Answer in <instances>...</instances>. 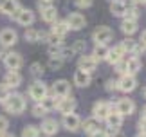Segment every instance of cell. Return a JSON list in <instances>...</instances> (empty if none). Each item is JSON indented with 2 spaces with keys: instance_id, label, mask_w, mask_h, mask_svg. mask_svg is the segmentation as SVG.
I'll use <instances>...</instances> for the list:
<instances>
[{
  "instance_id": "cell-46",
  "label": "cell",
  "mask_w": 146,
  "mask_h": 137,
  "mask_svg": "<svg viewBox=\"0 0 146 137\" xmlns=\"http://www.w3.org/2000/svg\"><path fill=\"white\" fill-rule=\"evenodd\" d=\"M0 137H15V135L9 134V132H4V134H0Z\"/></svg>"
},
{
  "instance_id": "cell-44",
  "label": "cell",
  "mask_w": 146,
  "mask_h": 137,
  "mask_svg": "<svg viewBox=\"0 0 146 137\" xmlns=\"http://www.w3.org/2000/svg\"><path fill=\"white\" fill-rule=\"evenodd\" d=\"M137 126H139V132H141V134H146V119H144V117L139 121Z\"/></svg>"
},
{
  "instance_id": "cell-2",
  "label": "cell",
  "mask_w": 146,
  "mask_h": 137,
  "mask_svg": "<svg viewBox=\"0 0 146 137\" xmlns=\"http://www.w3.org/2000/svg\"><path fill=\"white\" fill-rule=\"evenodd\" d=\"M38 7H40V13H42V20H43V22H47V24H52V22L58 20V9H56L54 5H50V2L40 0Z\"/></svg>"
},
{
  "instance_id": "cell-24",
  "label": "cell",
  "mask_w": 146,
  "mask_h": 137,
  "mask_svg": "<svg viewBox=\"0 0 146 137\" xmlns=\"http://www.w3.org/2000/svg\"><path fill=\"white\" fill-rule=\"evenodd\" d=\"M38 103L43 106V110H45V112H50V110H54V108H56V105H58V96H43Z\"/></svg>"
},
{
  "instance_id": "cell-10",
  "label": "cell",
  "mask_w": 146,
  "mask_h": 137,
  "mask_svg": "<svg viewBox=\"0 0 146 137\" xmlns=\"http://www.w3.org/2000/svg\"><path fill=\"white\" fill-rule=\"evenodd\" d=\"M115 110L119 112L123 117H125V116H132V114L135 112V103H133L132 99H128V98H123V99L117 101Z\"/></svg>"
},
{
  "instance_id": "cell-39",
  "label": "cell",
  "mask_w": 146,
  "mask_h": 137,
  "mask_svg": "<svg viewBox=\"0 0 146 137\" xmlns=\"http://www.w3.org/2000/svg\"><path fill=\"white\" fill-rule=\"evenodd\" d=\"M7 126H9V121H7L4 116H0V134L7 132Z\"/></svg>"
},
{
  "instance_id": "cell-6",
  "label": "cell",
  "mask_w": 146,
  "mask_h": 137,
  "mask_svg": "<svg viewBox=\"0 0 146 137\" xmlns=\"http://www.w3.org/2000/svg\"><path fill=\"white\" fill-rule=\"evenodd\" d=\"M18 42V34L15 29H2L0 31V45L2 47H13V45Z\"/></svg>"
},
{
  "instance_id": "cell-18",
  "label": "cell",
  "mask_w": 146,
  "mask_h": 137,
  "mask_svg": "<svg viewBox=\"0 0 146 137\" xmlns=\"http://www.w3.org/2000/svg\"><path fill=\"white\" fill-rule=\"evenodd\" d=\"M74 85L76 87H88L90 85V72L78 68L74 72Z\"/></svg>"
},
{
  "instance_id": "cell-11",
  "label": "cell",
  "mask_w": 146,
  "mask_h": 137,
  "mask_svg": "<svg viewBox=\"0 0 146 137\" xmlns=\"http://www.w3.org/2000/svg\"><path fill=\"white\" fill-rule=\"evenodd\" d=\"M22 56L18 53H7L4 54V65L9 68V70H18V68L22 67Z\"/></svg>"
},
{
  "instance_id": "cell-9",
  "label": "cell",
  "mask_w": 146,
  "mask_h": 137,
  "mask_svg": "<svg viewBox=\"0 0 146 137\" xmlns=\"http://www.w3.org/2000/svg\"><path fill=\"white\" fill-rule=\"evenodd\" d=\"M60 114H69V112H74L76 108V99L69 96H63V98H58V105H56Z\"/></svg>"
},
{
  "instance_id": "cell-48",
  "label": "cell",
  "mask_w": 146,
  "mask_h": 137,
  "mask_svg": "<svg viewBox=\"0 0 146 137\" xmlns=\"http://www.w3.org/2000/svg\"><path fill=\"white\" fill-rule=\"evenodd\" d=\"M135 4H146V0H133Z\"/></svg>"
},
{
  "instance_id": "cell-21",
  "label": "cell",
  "mask_w": 146,
  "mask_h": 137,
  "mask_svg": "<svg viewBox=\"0 0 146 137\" xmlns=\"http://www.w3.org/2000/svg\"><path fill=\"white\" fill-rule=\"evenodd\" d=\"M18 0H2L0 2V13L7 15V16H13V13L18 9Z\"/></svg>"
},
{
  "instance_id": "cell-51",
  "label": "cell",
  "mask_w": 146,
  "mask_h": 137,
  "mask_svg": "<svg viewBox=\"0 0 146 137\" xmlns=\"http://www.w3.org/2000/svg\"><path fill=\"white\" fill-rule=\"evenodd\" d=\"M137 137H146V134H139V135H137Z\"/></svg>"
},
{
  "instance_id": "cell-28",
  "label": "cell",
  "mask_w": 146,
  "mask_h": 137,
  "mask_svg": "<svg viewBox=\"0 0 146 137\" xmlns=\"http://www.w3.org/2000/svg\"><path fill=\"white\" fill-rule=\"evenodd\" d=\"M83 130H85V134H94L96 132V130H99V121L96 117H88V119H85V121H83Z\"/></svg>"
},
{
  "instance_id": "cell-53",
  "label": "cell",
  "mask_w": 146,
  "mask_h": 137,
  "mask_svg": "<svg viewBox=\"0 0 146 137\" xmlns=\"http://www.w3.org/2000/svg\"><path fill=\"white\" fill-rule=\"evenodd\" d=\"M110 2H112V0H110Z\"/></svg>"
},
{
  "instance_id": "cell-13",
  "label": "cell",
  "mask_w": 146,
  "mask_h": 137,
  "mask_svg": "<svg viewBox=\"0 0 146 137\" xmlns=\"http://www.w3.org/2000/svg\"><path fill=\"white\" fill-rule=\"evenodd\" d=\"M78 67L81 68V70H87V72H92V70H96V67H98V60L94 58V56H87L85 53H83V56L80 60H78Z\"/></svg>"
},
{
  "instance_id": "cell-52",
  "label": "cell",
  "mask_w": 146,
  "mask_h": 137,
  "mask_svg": "<svg viewBox=\"0 0 146 137\" xmlns=\"http://www.w3.org/2000/svg\"><path fill=\"white\" fill-rule=\"evenodd\" d=\"M45 2H52V0H45Z\"/></svg>"
},
{
  "instance_id": "cell-4",
  "label": "cell",
  "mask_w": 146,
  "mask_h": 137,
  "mask_svg": "<svg viewBox=\"0 0 146 137\" xmlns=\"http://www.w3.org/2000/svg\"><path fill=\"white\" fill-rule=\"evenodd\" d=\"M13 16H15V20L18 22L20 25H24V27H27V25H31L33 22H35V13H33L31 9H24V7H18L13 13Z\"/></svg>"
},
{
  "instance_id": "cell-34",
  "label": "cell",
  "mask_w": 146,
  "mask_h": 137,
  "mask_svg": "<svg viewBox=\"0 0 146 137\" xmlns=\"http://www.w3.org/2000/svg\"><path fill=\"white\" fill-rule=\"evenodd\" d=\"M31 74L35 78H40L42 74H43V67H42V63H33L31 65Z\"/></svg>"
},
{
  "instance_id": "cell-17",
  "label": "cell",
  "mask_w": 146,
  "mask_h": 137,
  "mask_svg": "<svg viewBox=\"0 0 146 137\" xmlns=\"http://www.w3.org/2000/svg\"><path fill=\"white\" fill-rule=\"evenodd\" d=\"M126 53H125V49L121 47V43L119 45H115L114 49H108V56H106V61L108 63H112V65H115L117 61H121L123 60V56H125Z\"/></svg>"
},
{
  "instance_id": "cell-14",
  "label": "cell",
  "mask_w": 146,
  "mask_h": 137,
  "mask_svg": "<svg viewBox=\"0 0 146 137\" xmlns=\"http://www.w3.org/2000/svg\"><path fill=\"white\" fill-rule=\"evenodd\" d=\"M4 85L7 88H18L22 85V74L18 70H9L4 78Z\"/></svg>"
},
{
  "instance_id": "cell-42",
  "label": "cell",
  "mask_w": 146,
  "mask_h": 137,
  "mask_svg": "<svg viewBox=\"0 0 146 137\" xmlns=\"http://www.w3.org/2000/svg\"><path fill=\"white\" fill-rule=\"evenodd\" d=\"M139 47H141L143 51L146 49V29L141 33V38H139Z\"/></svg>"
},
{
  "instance_id": "cell-5",
  "label": "cell",
  "mask_w": 146,
  "mask_h": 137,
  "mask_svg": "<svg viewBox=\"0 0 146 137\" xmlns=\"http://www.w3.org/2000/svg\"><path fill=\"white\" fill-rule=\"evenodd\" d=\"M135 87H137V79L132 74H123L121 79L117 81V88L121 92H132V90H135Z\"/></svg>"
},
{
  "instance_id": "cell-47",
  "label": "cell",
  "mask_w": 146,
  "mask_h": 137,
  "mask_svg": "<svg viewBox=\"0 0 146 137\" xmlns=\"http://www.w3.org/2000/svg\"><path fill=\"white\" fill-rule=\"evenodd\" d=\"M110 137H125V135H123V134H121V132H119V130H117V132H115V134H114V135H110Z\"/></svg>"
},
{
  "instance_id": "cell-37",
  "label": "cell",
  "mask_w": 146,
  "mask_h": 137,
  "mask_svg": "<svg viewBox=\"0 0 146 137\" xmlns=\"http://www.w3.org/2000/svg\"><path fill=\"white\" fill-rule=\"evenodd\" d=\"M60 49H61V43H50L49 45V54L50 56H58Z\"/></svg>"
},
{
  "instance_id": "cell-1",
  "label": "cell",
  "mask_w": 146,
  "mask_h": 137,
  "mask_svg": "<svg viewBox=\"0 0 146 137\" xmlns=\"http://www.w3.org/2000/svg\"><path fill=\"white\" fill-rule=\"evenodd\" d=\"M4 105H5V110L9 114H15V116L16 114H22L25 110V99H24L22 94H9L7 98H5Z\"/></svg>"
},
{
  "instance_id": "cell-20",
  "label": "cell",
  "mask_w": 146,
  "mask_h": 137,
  "mask_svg": "<svg viewBox=\"0 0 146 137\" xmlns=\"http://www.w3.org/2000/svg\"><path fill=\"white\" fill-rule=\"evenodd\" d=\"M125 67H126L125 74H132V76H135V74L141 70V60H139V56H132V58H128L125 61Z\"/></svg>"
},
{
  "instance_id": "cell-43",
  "label": "cell",
  "mask_w": 146,
  "mask_h": 137,
  "mask_svg": "<svg viewBox=\"0 0 146 137\" xmlns=\"http://www.w3.org/2000/svg\"><path fill=\"white\" fill-rule=\"evenodd\" d=\"M115 67H117V72H119V74H125L126 72V67H125V61H117V63H115Z\"/></svg>"
},
{
  "instance_id": "cell-30",
  "label": "cell",
  "mask_w": 146,
  "mask_h": 137,
  "mask_svg": "<svg viewBox=\"0 0 146 137\" xmlns=\"http://www.w3.org/2000/svg\"><path fill=\"white\" fill-rule=\"evenodd\" d=\"M121 47L125 49V53H135L137 51V42H133L132 38H126V40H123Z\"/></svg>"
},
{
  "instance_id": "cell-7",
  "label": "cell",
  "mask_w": 146,
  "mask_h": 137,
  "mask_svg": "<svg viewBox=\"0 0 146 137\" xmlns=\"http://www.w3.org/2000/svg\"><path fill=\"white\" fill-rule=\"evenodd\" d=\"M114 38V33H112V29L110 27H98L96 31H94V34H92V40L96 43H108L110 40Z\"/></svg>"
},
{
  "instance_id": "cell-23",
  "label": "cell",
  "mask_w": 146,
  "mask_h": 137,
  "mask_svg": "<svg viewBox=\"0 0 146 137\" xmlns=\"http://www.w3.org/2000/svg\"><path fill=\"white\" fill-rule=\"evenodd\" d=\"M105 121H106V124H108V126H112V128H119L121 124H123V116H121L117 110H115V112L112 110L108 116L105 117Z\"/></svg>"
},
{
  "instance_id": "cell-33",
  "label": "cell",
  "mask_w": 146,
  "mask_h": 137,
  "mask_svg": "<svg viewBox=\"0 0 146 137\" xmlns=\"http://www.w3.org/2000/svg\"><path fill=\"white\" fill-rule=\"evenodd\" d=\"M38 36H40V31H36V29H27L25 31V40L31 42V43L38 42Z\"/></svg>"
},
{
  "instance_id": "cell-32",
  "label": "cell",
  "mask_w": 146,
  "mask_h": 137,
  "mask_svg": "<svg viewBox=\"0 0 146 137\" xmlns=\"http://www.w3.org/2000/svg\"><path fill=\"white\" fill-rule=\"evenodd\" d=\"M61 65H63V60H61L60 56H50V60H49V67L52 68V70H58V68H61Z\"/></svg>"
},
{
  "instance_id": "cell-35",
  "label": "cell",
  "mask_w": 146,
  "mask_h": 137,
  "mask_svg": "<svg viewBox=\"0 0 146 137\" xmlns=\"http://www.w3.org/2000/svg\"><path fill=\"white\" fill-rule=\"evenodd\" d=\"M85 49H87L85 40H78V42L72 45V51H74V53H85Z\"/></svg>"
},
{
  "instance_id": "cell-36",
  "label": "cell",
  "mask_w": 146,
  "mask_h": 137,
  "mask_svg": "<svg viewBox=\"0 0 146 137\" xmlns=\"http://www.w3.org/2000/svg\"><path fill=\"white\" fill-rule=\"evenodd\" d=\"M33 116H35V117H43V116H45V110H43V106L40 105V103L33 106Z\"/></svg>"
},
{
  "instance_id": "cell-41",
  "label": "cell",
  "mask_w": 146,
  "mask_h": 137,
  "mask_svg": "<svg viewBox=\"0 0 146 137\" xmlns=\"http://www.w3.org/2000/svg\"><path fill=\"white\" fill-rule=\"evenodd\" d=\"M76 5H78V7H90V5H92V0H76Z\"/></svg>"
},
{
  "instance_id": "cell-27",
  "label": "cell",
  "mask_w": 146,
  "mask_h": 137,
  "mask_svg": "<svg viewBox=\"0 0 146 137\" xmlns=\"http://www.w3.org/2000/svg\"><path fill=\"white\" fill-rule=\"evenodd\" d=\"M52 24L54 25H52V29H50V33L56 34V36H61V38H63L65 34L70 31L69 25H67V22H58V20H56V22H52Z\"/></svg>"
},
{
  "instance_id": "cell-40",
  "label": "cell",
  "mask_w": 146,
  "mask_h": 137,
  "mask_svg": "<svg viewBox=\"0 0 146 137\" xmlns=\"http://www.w3.org/2000/svg\"><path fill=\"white\" fill-rule=\"evenodd\" d=\"M106 90H108V92H115V90H119V88H117V81H114V79L106 81Z\"/></svg>"
},
{
  "instance_id": "cell-22",
  "label": "cell",
  "mask_w": 146,
  "mask_h": 137,
  "mask_svg": "<svg viewBox=\"0 0 146 137\" xmlns=\"http://www.w3.org/2000/svg\"><path fill=\"white\" fill-rule=\"evenodd\" d=\"M42 132L45 134V135H54L56 132H58V128H60V124H58V121L56 119H43V123H42Z\"/></svg>"
},
{
  "instance_id": "cell-49",
  "label": "cell",
  "mask_w": 146,
  "mask_h": 137,
  "mask_svg": "<svg viewBox=\"0 0 146 137\" xmlns=\"http://www.w3.org/2000/svg\"><path fill=\"white\" fill-rule=\"evenodd\" d=\"M143 117H144V119H146V106H144V108H143Z\"/></svg>"
},
{
  "instance_id": "cell-45",
  "label": "cell",
  "mask_w": 146,
  "mask_h": 137,
  "mask_svg": "<svg viewBox=\"0 0 146 137\" xmlns=\"http://www.w3.org/2000/svg\"><path fill=\"white\" fill-rule=\"evenodd\" d=\"M90 137H106V134H105V130H96L94 134H90Z\"/></svg>"
},
{
  "instance_id": "cell-3",
  "label": "cell",
  "mask_w": 146,
  "mask_h": 137,
  "mask_svg": "<svg viewBox=\"0 0 146 137\" xmlns=\"http://www.w3.org/2000/svg\"><path fill=\"white\" fill-rule=\"evenodd\" d=\"M112 103H106V101H98L94 103L92 106V116L98 119V121H105V117L108 116V114L112 112Z\"/></svg>"
},
{
  "instance_id": "cell-31",
  "label": "cell",
  "mask_w": 146,
  "mask_h": 137,
  "mask_svg": "<svg viewBox=\"0 0 146 137\" xmlns=\"http://www.w3.org/2000/svg\"><path fill=\"white\" fill-rule=\"evenodd\" d=\"M74 54H76V53L72 51V47H61V49H60V53H58V56H60V58L63 60V61H65V60H70Z\"/></svg>"
},
{
  "instance_id": "cell-12",
  "label": "cell",
  "mask_w": 146,
  "mask_h": 137,
  "mask_svg": "<svg viewBox=\"0 0 146 137\" xmlns=\"http://www.w3.org/2000/svg\"><path fill=\"white\" fill-rule=\"evenodd\" d=\"M67 25H69V29H72V31H80L87 25V20L81 13H72V15H69V18H67Z\"/></svg>"
},
{
  "instance_id": "cell-8",
  "label": "cell",
  "mask_w": 146,
  "mask_h": 137,
  "mask_svg": "<svg viewBox=\"0 0 146 137\" xmlns=\"http://www.w3.org/2000/svg\"><path fill=\"white\" fill-rule=\"evenodd\" d=\"M63 126L69 130V132H76V130H80V126H81L80 116H78V114H74V112L63 114Z\"/></svg>"
},
{
  "instance_id": "cell-50",
  "label": "cell",
  "mask_w": 146,
  "mask_h": 137,
  "mask_svg": "<svg viewBox=\"0 0 146 137\" xmlns=\"http://www.w3.org/2000/svg\"><path fill=\"white\" fill-rule=\"evenodd\" d=\"M143 96H144V98H146V87H144V90H143Z\"/></svg>"
},
{
  "instance_id": "cell-19",
  "label": "cell",
  "mask_w": 146,
  "mask_h": 137,
  "mask_svg": "<svg viewBox=\"0 0 146 137\" xmlns=\"http://www.w3.org/2000/svg\"><path fill=\"white\" fill-rule=\"evenodd\" d=\"M126 9H128V5L125 0H112L110 2V13L114 16H125Z\"/></svg>"
},
{
  "instance_id": "cell-16",
  "label": "cell",
  "mask_w": 146,
  "mask_h": 137,
  "mask_svg": "<svg viewBox=\"0 0 146 137\" xmlns=\"http://www.w3.org/2000/svg\"><path fill=\"white\" fill-rule=\"evenodd\" d=\"M52 90H54V96H58V98L69 96L70 94V83L67 81V79H58V81L52 85Z\"/></svg>"
},
{
  "instance_id": "cell-26",
  "label": "cell",
  "mask_w": 146,
  "mask_h": 137,
  "mask_svg": "<svg viewBox=\"0 0 146 137\" xmlns=\"http://www.w3.org/2000/svg\"><path fill=\"white\" fill-rule=\"evenodd\" d=\"M92 56H94V58H96L98 61L106 60V56H108V47H106V43H96Z\"/></svg>"
},
{
  "instance_id": "cell-25",
  "label": "cell",
  "mask_w": 146,
  "mask_h": 137,
  "mask_svg": "<svg viewBox=\"0 0 146 137\" xmlns=\"http://www.w3.org/2000/svg\"><path fill=\"white\" fill-rule=\"evenodd\" d=\"M121 31L126 34V36H132L133 33L137 31V20H130V18H125L121 24Z\"/></svg>"
},
{
  "instance_id": "cell-29",
  "label": "cell",
  "mask_w": 146,
  "mask_h": 137,
  "mask_svg": "<svg viewBox=\"0 0 146 137\" xmlns=\"http://www.w3.org/2000/svg\"><path fill=\"white\" fill-rule=\"evenodd\" d=\"M22 137H40V130L35 124H27L22 130Z\"/></svg>"
},
{
  "instance_id": "cell-38",
  "label": "cell",
  "mask_w": 146,
  "mask_h": 137,
  "mask_svg": "<svg viewBox=\"0 0 146 137\" xmlns=\"http://www.w3.org/2000/svg\"><path fill=\"white\" fill-rule=\"evenodd\" d=\"M7 96H9V88L5 85H0V103H4Z\"/></svg>"
},
{
  "instance_id": "cell-15",
  "label": "cell",
  "mask_w": 146,
  "mask_h": 137,
  "mask_svg": "<svg viewBox=\"0 0 146 137\" xmlns=\"http://www.w3.org/2000/svg\"><path fill=\"white\" fill-rule=\"evenodd\" d=\"M29 96H31V99L40 101L43 96H47V87L42 81H35L31 85V88H29Z\"/></svg>"
}]
</instances>
